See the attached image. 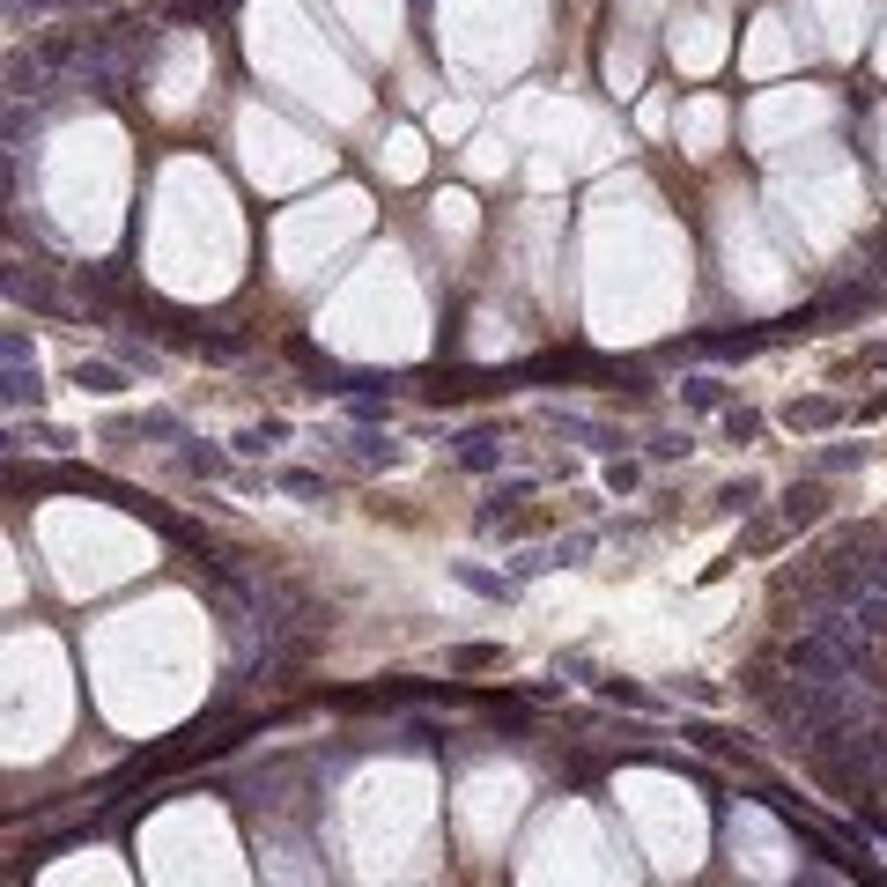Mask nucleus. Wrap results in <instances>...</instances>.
I'll use <instances>...</instances> for the list:
<instances>
[{
  "mask_svg": "<svg viewBox=\"0 0 887 887\" xmlns=\"http://www.w3.org/2000/svg\"><path fill=\"white\" fill-rule=\"evenodd\" d=\"M814 518H821V488H791L777 525H814Z\"/></svg>",
  "mask_w": 887,
  "mask_h": 887,
  "instance_id": "obj_1",
  "label": "nucleus"
},
{
  "mask_svg": "<svg viewBox=\"0 0 887 887\" xmlns=\"http://www.w3.org/2000/svg\"><path fill=\"white\" fill-rule=\"evenodd\" d=\"M466 466L488 474V466H496V437H466Z\"/></svg>",
  "mask_w": 887,
  "mask_h": 887,
  "instance_id": "obj_2",
  "label": "nucleus"
},
{
  "mask_svg": "<svg viewBox=\"0 0 887 887\" xmlns=\"http://www.w3.org/2000/svg\"><path fill=\"white\" fill-rule=\"evenodd\" d=\"M828 414H836V407H828V400H806V407H791V429H821Z\"/></svg>",
  "mask_w": 887,
  "mask_h": 887,
  "instance_id": "obj_3",
  "label": "nucleus"
},
{
  "mask_svg": "<svg viewBox=\"0 0 887 887\" xmlns=\"http://www.w3.org/2000/svg\"><path fill=\"white\" fill-rule=\"evenodd\" d=\"M466 584H474V592H488V599H511V584H503V577H488V570H459Z\"/></svg>",
  "mask_w": 887,
  "mask_h": 887,
  "instance_id": "obj_4",
  "label": "nucleus"
},
{
  "mask_svg": "<svg viewBox=\"0 0 887 887\" xmlns=\"http://www.w3.org/2000/svg\"><path fill=\"white\" fill-rule=\"evenodd\" d=\"M688 400H695V407H717V400H725V385H717V377H695Z\"/></svg>",
  "mask_w": 887,
  "mask_h": 887,
  "instance_id": "obj_5",
  "label": "nucleus"
},
{
  "mask_svg": "<svg viewBox=\"0 0 887 887\" xmlns=\"http://www.w3.org/2000/svg\"><path fill=\"white\" fill-rule=\"evenodd\" d=\"M82 385H89V392H119V377H111L104 363H82Z\"/></svg>",
  "mask_w": 887,
  "mask_h": 887,
  "instance_id": "obj_6",
  "label": "nucleus"
}]
</instances>
